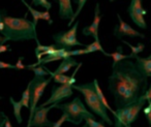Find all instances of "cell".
I'll list each match as a JSON object with an SVG mask.
<instances>
[{
  "mask_svg": "<svg viewBox=\"0 0 151 127\" xmlns=\"http://www.w3.org/2000/svg\"><path fill=\"white\" fill-rule=\"evenodd\" d=\"M148 77L139 68L137 62L123 60L113 66L109 77V90L115 97L116 108L134 103L148 89Z\"/></svg>",
  "mask_w": 151,
  "mask_h": 127,
  "instance_id": "6da1fadb",
  "label": "cell"
},
{
  "mask_svg": "<svg viewBox=\"0 0 151 127\" xmlns=\"http://www.w3.org/2000/svg\"><path fill=\"white\" fill-rule=\"evenodd\" d=\"M35 26L27 19V14L24 18H14L7 15L5 9H0V33L3 40L0 44L6 42H23V40H37Z\"/></svg>",
  "mask_w": 151,
  "mask_h": 127,
  "instance_id": "7a4b0ae2",
  "label": "cell"
},
{
  "mask_svg": "<svg viewBox=\"0 0 151 127\" xmlns=\"http://www.w3.org/2000/svg\"><path fill=\"white\" fill-rule=\"evenodd\" d=\"M73 89L78 90L79 92L83 94L85 98V102L88 105V108L94 113L95 115L99 117L105 123H108L109 125H113V121L110 119L109 115H108V110L105 108L103 103H101V99H99V95H97L96 91H95L94 84L92 83H87L82 84V85H73Z\"/></svg>",
  "mask_w": 151,
  "mask_h": 127,
  "instance_id": "3957f363",
  "label": "cell"
},
{
  "mask_svg": "<svg viewBox=\"0 0 151 127\" xmlns=\"http://www.w3.org/2000/svg\"><path fill=\"white\" fill-rule=\"evenodd\" d=\"M54 108H59L67 116V122H70L73 124L79 125L85 118H93L95 119V116L91 114L83 104L81 99L79 97H76L73 101L67 102V103L59 104L55 103Z\"/></svg>",
  "mask_w": 151,
  "mask_h": 127,
  "instance_id": "277c9868",
  "label": "cell"
},
{
  "mask_svg": "<svg viewBox=\"0 0 151 127\" xmlns=\"http://www.w3.org/2000/svg\"><path fill=\"white\" fill-rule=\"evenodd\" d=\"M145 103H146V99L143 95L134 103L125 108H117L116 114L114 115L115 127H130V125L137 120L141 110L144 108Z\"/></svg>",
  "mask_w": 151,
  "mask_h": 127,
  "instance_id": "5b68a950",
  "label": "cell"
},
{
  "mask_svg": "<svg viewBox=\"0 0 151 127\" xmlns=\"http://www.w3.org/2000/svg\"><path fill=\"white\" fill-rule=\"evenodd\" d=\"M52 81L50 79H45V77H37L34 75L33 80L29 83V88H30V116L28 119V125L27 127H30L31 124L32 118L34 116V112L35 108H37V103L40 101V99L42 98V94H44L45 89L47 88V86L50 84V82Z\"/></svg>",
  "mask_w": 151,
  "mask_h": 127,
  "instance_id": "8992f818",
  "label": "cell"
},
{
  "mask_svg": "<svg viewBox=\"0 0 151 127\" xmlns=\"http://www.w3.org/2000/svg\"><path fill=\"white\" fill-rule=\"evenodd\" d=\"M79 22L77 21L75 25L70 28L69 30L65 32H59L57 34L53 35V39L55 40V44L58 48H62L65 50H70L73 47L76 46H81V47H86L80 42L77 39V30H78Z\"/></svg>",
  "mask_w": 151,
  "mask_h": 127,
  "instance_id": "52a82bcc",
  "label": "cell"
},
{
  "mask_svg": "<svg viewBox=\"0 0 151 127\" xmlns=\"http://www.w3.org/2000/svg\"><path fill=\"white\" fill-rule=\"evenodd\" d=\"M73 85L75 84L69 82V83L62 84L60 86H53L51 97H49V99L46 102L40 104V106H47V105H51V104L59 103L61 100L70 97L73 95Z\"/></svg>",
  "mask_w": 151,
  "mask_h": 127,
  "instance_id": "ba28073f",
  "label": "cell"
},
{
  "mask_svg": "<svg viewBox=\"0 0 151 127\" xmlns=\"http://www.w3.org/2000/svg\"><path fill=\"white\" fill-rule=\"evenodd\" d=\"M143 0H132L129 7L127 9L128 15H129L132 21L142 29H146L147 25L145 22L144 16L147 15V11L144 9L142 4Z\"/></svg>",
  "mask_w": 151,
  "mask_h": 127,
  "instance_id": "9c48e42d",
  "label": "cell"
},
{
  "mask_svg": "<svg viewBox=\"0 0 151 127\" xmlns=\"http://www.w3.org/2000/svg\"><path fill=\"white\" fill-rule=\"evenodd\" d=\"M54 108V104L49 106H40L35 108L34 116L32 118L30 127H52L54 123L48 120V113L51 108Z\"/></svg>",
  "mask_w": 151,
  "mask_h": 127,
  "instance_id": "30bf717a",
  "label": "cell"
},
{
  "mask_svg": "<svg viewBox=\"0 0 151 127\" xmlns=\"http://www.w3.org/2000/svg\"><path fill=\"white\" fill-rule=\"evenodd\" d=\"M117 18L119 20V25L115 26L114 28V35L118 38H121L122 36H129V37H142L145 38V35L143 33H140L139 31L132 28L127 23L123 21L120 17V15H117Z\"/></svg>",
  "mask_w": 151,
  "mask_h": 127,
  "instance_id": "8fae6325",
  "label": "cell"
},
{
  "mask_svg": "<svg viewBox=\"0 0 151 127\" xmlns=\"http://www.w3.org/2000/svg\"><path fill=\"white\" fill-rule=\"evenodd\" d=\"M101 17H103V16L101 15L99 4V3H96V5H95L94 19H93V22L90 26H87V27L83 28V30H82L83 35L93 36L95 40H99V23H101Z\"/></svg>",
  "mask_w": 151,
  "mask_h": 127,
  "instance_id": "7c38bea8",
  "label": "cell"
},
{
  "mask_svg": "<svg viewBox=\"0 0 151 127\" xmlns=\"http://www.w3.org/2000/svg\"><path fill=\"white\" fill-rule=\"evenodd\" d=\"M59 4V17L62 20H69L73 18V6H71V0H54Z\"/></svg>",
  "mask_w": 151,
  "mask_h": 127,
  "instance_id": "4fadbf2b",
  "label": "cell"
},
{
  "mask_svg": "<svg viewBox=\"0 0 151 127\" xmlns=\"http://www.w3.org/2000/svg\"><path fill=\"white\" fill-rule=\"evenodd\" d=\"M136 62L138 64L139 68L142 70V72L146 75L147 77H151V58H142V57H136Z\"/></svg>",
  "mask_w": 151,
  "mask_h": 127,
  "instance_id": "5bb4252c",
  "label": "cell"
},
{
  "mask_svg": "<svg viewBox=\"0 0 151 127\" xmlns=\"http://www.w3.org/2000/svg\"><path fill=\"white\" fill-rule=\"evenodd\" d=\"M76 65H78L76 59H73V57H68L66 59H63L61 64L59 65V67L54 71L55 73H64V72H67L71 67L76 66Z\"/></svg>",
  "mask_w": 151,
  "mask_h": 127,
  "instance_id": "9a60e30c",
  "label": "cell"
},
{
  "mask_svg": "<svg viewBox=\"0 0 151 127\" xmlns=\"http://www.w3.org/2000/svg\"><path fill=\"white\" fill-rule=\"evenodd\" d=\"M110 57L113 58V66H115L117 63L121 62L123 60H126V59H130V58H134L132 54L129 55H123L122 54V47H118L117 51L114 53H111L110 54Z\"/></svg>",
  "mask_w": 151,
  "mask_h": 127,
  "instance_id": "2e32d148",
  "label": "cell"
},
{
  "mask_svg": "<svg viewBox=\"0 0 151 127\" xmlns=\"http://www.w3.org/2000/svg\"><path fill=\"white\" fill-rule=\"evenodd\" d=\"M93 84H94L95 91H96V93H97V95H99V99H101V103H103L104 105H105V108H107V110H109L110 112L112 113V114H113V115H115V114H116V112H115V110H112V108L109 105V103H108V101H107V98L105 97V95H104L103 91H101V87H99V81H97L96 79H95V80H93Z\"/></svg>",
  "mask_w": 151,
  "mask_h": 127,
  "instance_id": "e0dca14e",
  "label": "cell"
},
{
  "mask_svg": "<svg viewBox=\"0 0 151 127\" xmlns=\"http://www.w3.org/2000/svg\"><path fill=\"white\" fill-rule=\"evenodd\" d=\"M85 49L87 50V52H88V54H90V53H94V52H97V51H99V52L103 53L105 56L107 57H110V53H107L105 50L103 49V47H101V42H99V40H94V42H92V44H87L86 47H85Z\"/></svg>",
  "mask_w": 151,
  "mask_h": 127,
  "instance_id": "ac0fdd59",
  "label": "cell"
},
{
  "mask_svg": "<svg viewBox=\"0 0 151 127\" xmlns=\"http://www.w3.org/2000/svg\"><path fill=\"white\" fill-rule=\"evenodd\" d=\"M9 100H11L12 104H13L14 108V114H15V118L17 120V122L19 124L22 123V116H21V110L23 108V104H22L21 100L20 101H15L13 97H9Z\"/></svg>",
  "mask_w": 151,
  "mask_h": 127,
  "instance_id": "d6986e66",
  "label": "cell"
},
{
  "mask_svg": "<svg viewBox=\"0 0 151 127\" xmlns=\"http://www.w3.org/2000/svg\"><path fill=\"white\" fill-rule=\"evenodd\" d=\"M22 1H23V3L26 5V7L29 9L30 13H31L32 17H33V22H32V23H33V25L36 27V25H37V22L40 21V20H42V11H36V9H32L31 5L28 4V3L26 2V0H22Z\"/></svg>",
  "mask_w": 151,
  "mask_h": 127,
  "instance_id": "ffe728a7",
  "label": "cell"
},
{
  "mask_svg": "<svg viewBox=\"0 0 151 127\" xmlns=\"http://www.w3.org/2000/svg\"><path fill=\"white\" fill-rule=\"evenodd\" d=\"M73 2L77 4V11L75 13V15H73V19L69 21V23H68V25L70 26L71 24L75 22V20H76V18L78 17L79 15L81 14V11H82V9H83V7H84V5L86 4V2H87V0H73Z\"/></svg>",
  "mask_w": 151,
  "mask_h": 127,
  "instance_id": "44dd1931",
  "label": "cell"
},
{
  "mask_svg": "<svg viewBox=\"0 0 151 127\" xmlns=\"http://www.w3.org/2000/svg\"><path fill=\"white\" fill-rule=\"evenodd\" d=\"M122 42H123L125 44H127V46L129 47L130 49H132V55L134 56V58H136V57L138 56L139 53H141V52H143V51H144L145 44H142V42H139L138 46H137V47H134V46H132V44H130L129 42H125V40H122Z\"/></svg>",
  "mask_w": 151,
  "mask_h": 127,
  "instance_id": "7402d4cb",
  "label": "cell"
},
{
  "mask_svg": "<svg viewBox=\"0 0 151 127\" xmlns=\"http://www.w3.org/2000/svg\"><path fill=\"white\" fill-rule=\"evenodd\" d=\"M21 102L23 104V106H25L26 108H30V88L29 86L27 87V89L23 92L21 98Z\"/></svg>",
  "mask_w": 151,
  "mask_h": 127,
  "instance_id": "603a6c76",
  "label": "cell"
},
{
  "mask_svg": "<svg viewBox=\"0 0 151 127\" xmlns=\"http://www.w3.org/2000/svg\"><path fill=\"white\" fill-rule=\"evenodd\" d=\"M32 71L34 72V75H37V77H46V75H49V72L47 71L46 67H44L42 65H38V66H35V67H31Z\"/></svg>",
  "mask_w": 151,
  "mask_h": 127,
  "instance_id": "cb8c5ba5",
  "label": "cell"
},
{
  "mask_svg": "<svg viewBox=\"0 0 151 127\" xmlns=\"http://www.w3.org/2000/svg\"><path fill=\"white\" fill-rule=\"evenodd\" d=\"M31 4L34 5H40V6H42L46 9V11H50L52 5L49 2L48 0H34V1H31Z\"/></svg>",
  "mask_w": 151,
  "mask_h": 127,
  "instance_id": "d4e9b609",
  "label": "cell"
},
{
  "mask_svg": "<svg viewBox=\"0 0 151 127\" xmlns=\"http://www.w3.org/2000/svg\"><path fill=\"white\" fill-rule=\"evenodd\" d=\"M85 122L88 125V127H106L104 125L105 122H97L93 118H85Z\"/></svg>",
  "mask_w": 151,
  "mask_h": 127,
  "instance_id": "484cf974",
  "label": "cell"
},
{
  "mask_svg": "<svg viewBox=\"0 0 151 127\" xmlns=\"http://www.w3.org/2000/svg\"><path fill=\"white\" fill-rule=\"evenodd\" d=\"M36 42H37V47H36V49H35V54H38V53H40V52H45V51L51 50V49H53V48H57L56 44H51V46H42V44H40L38 39L36 40Z\"/></svg>",
  "mask_w": 151,
  "mask_h": 127,
  "instance_id": "4316f807",
  "label": "cell"
},
{
  "mask_svg": "<svg viewBox=\"0 0 151 127\" xmlns=\"http://www.w3.org/2000/svg\"><path fill=\"white\" fill-rule=\"evenodd\" d=\"M64 122H67V116L65 114H62L61 118L59 119V120L57 121V122H54V124H53L52 127H61Z\"/></svg>",
  "mask_w": 151,
  "mask_h": 127,
  "instance_id": "83f0119b",
  "label": "cell"
},
{
  "mask_svg": "<svg viewBox=\"0 0 151 127\" xmlns=\"http://www.w3.org/2000/svg\"><path fill=\"white\" fill-rule=\"evenodd\" d=\"M84 54H88L86 49H79V50H75V51H70V56H79V55H84Z\"/></svg>",
  "mask_w": 151,
  "mask_h": 127,
  "instance_id": "f1b7e54d",
  "label": "cell"
},
{
  "mask_svg": "<svg viewBox=\"0 0 151 127\" xmlns=\"http://www.w3.org/2000/svg\"><path fill=\"white\" fill-rule=\"evenodd\" d=\"M42 20H45V21H47V22H48L49 25H52V24H53V20L51 19L50 13H49V11H44V13H42Z\"/></svg>",
  "mask_w": 151,
  "mask_h": 127,
  "instance_id": "f546056e",
  "label": "cell"
},
{
  "mask_svg": "<svg viewBox=\"0 0 151 127\" xmlns=\"http://www.w3.org/2000/svg\"><path fill=\"white\" fill-rule=\"evenodd\" d=\"M23 59H24V57H19V58H18V62L16 63V65H15L16 70H22V69H25V66H24L23 63H22Z\"/></svg>",
  "mask_w": 151,
  "mask_h": 127,
  "instance_id": "4dcf8cb0",
  "label": "cell"
},
{
  "mask_svg": "<svg viewBox=\"0 0 151 127\" xmlns=\"http://www.w3.org/2000/svg\"><path fill=\"white\" fill-rule=\"evenodd\" d=\"M0 68H12V69H15V65H12L9 63L6 62H3V61H0Z\"/></svg>",
  "mask_w": 151,
  "mask_h": 127,
  "instance_id": "1f68e13d",
  "label": "cell"
},
{
  "mask_svg": "<svg viewBox=\"0 0 151 127\" xmlns=\"http://www.w3.org/2000/svg\"><path fill=\"white\" fill-rule=\"evenodd\" d=\"M144 97H145V99H146V101L151 102V86L146 90V92H145V94H144Z\"/></svg>",
  "mask_w": 151,
  "mask_h": 127,
  "instance_id": "d6a6232c",
  "label": "cell"
},
{
  "mask_svg": "<svg viewBox=\"0 0 151 127\" xmlns=\"http://www.w3.org/2000/svg\"><path fill=\"white\" fill-rule=\"evenodd\" d=\"M5 122H6V119H5V114L3 112H0V127L5 126Z\"/></svg>",
  "mask_w": 151,
  "mask_h": 127,
  "instance_id": "836d02e7",
  "label": "cell"
},
{
  "mask_svg": "<svg viewBox=\"0 0 151 127\" xmlns=\"http://www.w3.org/2000/svg\"><path fill=\"white\" fill-rule=\"evenodd\" d=\"M7 51H12L11 47L7 46V44H0V54L1 53H4V52H7Z\"/></svg>",
  "mask_w": 151,
  "mask_h": 127,
  "instance_id": "e575fe53",
  "label": "cell"
},
{
  "mask_svg": "<svg viewBox=\"0 0 151 127\" xmlns=\"http://www.w3.org/2000/svg\"><path fill=\"white\" fill-rule=\"evenodd\" d=\"M143 112H144V114H145V115H148L149 113L151 112V102H149L148 105H147L146 108H143Z\"/></svg>",
  "mask_w": 151,
  "mask_h": 127,
  "instance_id": "d590c367",
  "label": "cell"
},
{
  "mask_svg": "<svg viewBox=\"0 0 151 127\" xmlns=\"http://www.w3.org/2000/svg\"><path fill=\"white\" fill-rule=\"evenodd\" d=\"M5 119H6V122H5V127H12L13 125H12V123H11V120H9V117L5 115Z\"/></svg>",
  "mask_w": 151,
  "mask_h": 127,
  "instance_id": "8d00e7d4",
  "label": "cell"
},
{
  "mask_svg": "<svg viewBox=\"0 0 151 127\" xmlns=\"http://www.w3.org/2000/svg\"><path fill=\"white\" fill-rule=\"evenodd\" d=\"M146 118H147V120H148V122H149V125L151 126V112L149 113L148 115H146Z\"/></svg>",
  "mask_w": 151,
  "mask_h": 127,
  "instance_id": "74e56055",
  "label": "cell"
},
{
  "mask_svg": "<svg viewBox=\"0 0 151 127\" xmlns=\"http://www.w3.org/2000/svg\"><path fill=\"white\" fill-rule=\"evenodd\" d=\"M2 40H3V36H1V35H0V42H2Z\"/></svg>",
  "mask_w": 151,
  "mask_h": 127,
  "instance_id": "f35d334b",
  "label": "cell"
},
{
  "mask_svg": "<svg viewBox=\"0 0 151 127\" xmlns=\"http://www.w3.org/2000/svg\"><path fill=\"white\" fill-rule=\"evenodd\" d=\"M82 127H88V125H87V124H85L84 126H82Z\"/></svg>",
  "mask_w": 151,
  "mask_h": 127,
  "instance_id": "ab89813d",
  "label": "cell"
},
{
  "mask_svg": "<svg viewBox=\"0 0 151 127\" xmlns=\"http://www.w3.org/2000/svg\"><path fill=\"white\" fill-rule=\"evenodd\" d=\"M110 1H111V2H113V1H114V0H110Z\"/></svg>",
  "mask_w": 151,
  "mask_h": 127,
  "instance_id": "60d3db41",
  "label": "cell"
},
{
  "mask_svg": "<svg viewBox=\"0 0 151 127\" xmlns=\"http://www.w3.org/2000/svg\"><path fill=\"white\" fill-rule=\"evenodd\" d=\"M149 58H151V54H150V56H149Z\"/></svg>",
  "mask_w": 151,
  "mask_h": 127,
  "instance_id": "b9f144b4",
  "label": "cell"
},
{
  "mask_svg": "<svg viewBox=\"0 0 151 127\" xmlns=\"http://www.w3.org/2000/svg\"><path fill=\"white\" fill-rule=\"evenodd\" d=\"M1 98H2V97H1V96H0V99H1Z\"/></svg>",
  "mask_w": 151,
  "mask_h": 127,
  "instance_id": "7bdbcfd3",
  "label": "cell"
},
{
  "mask_svg": "<svg viewBox=\"0 0 151 127\" xmlns=\"http://www.w3.org/2000/svg\"><path fill=\"white\" fill-rule=\"evenodd\" d=\"M31 1H34V0H31Z\"/></svg>",
  "mask_w": 151,
  "mask_h": 127,
  "instance_id": "ee69618b",
  "label": "cell"
},
{
  "mask_svg": "<svg viewBox=\"0 0 151 127\" xmlns=\"http://www.w3.org/2000/svg\"><path fill=\"white\" fill-rule=\"evenodd\" d=\"M149 127H151V126H149Z\"/></svg>",
  "mask_w": 151,
  "mask_h": 127,
  "instance_id": "f6af8a7d",
  "label": "cell"
},
{
  "mask_svg": "<svg viewBox=\"0 0 151 127\" xmlns=\"http://www.w3.org/2000/svg\"><path fill=\"white\" fill-rule=\"evenodd\" d=\"M12 127H13V126H12Z\"/></svg>",
  "mask_w": 151,
  "mask_h": 127,
  "instance_id": "bcb514c9",
  "label": "cell"
},
{
  "mask_svg": "<svg viewBox=\"0 0 151 127\" xmlns=\"http://www.w3.org/2000/svg\"><path fill=\"white\" fill-rule=\"evenodd\" d=\"M150 86H151V85H150Z\"/></svg>",
  "mask_w": 151,
  "mask_h": 127,
  "instance_id": "7dc6e473",
  "label": "cell"
}]
</instances>
